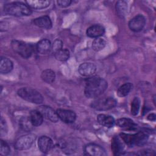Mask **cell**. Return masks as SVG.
I'll use <instances>...</instances> for the list:
<instances>
[{"instance_id":"cell-1","label":"cell","mask_w":156,"mask_h":156,"mask_svg":"<svg viewBox=\"0 0 156 156\" xmlns=\"http://www.w3.org/2000/svg\"><path fill=\"white\" fill-rule=\"evenodd\" d=\"M107 87V82L104 79L93 76L86 80L84 94L88 98H97L106 90Z\"/></svg>"},{"instance_id":"cell-2","label":"cell","mask_w":156,"mask_h":156,"mask_svg":"<svg viewBox=\"0 0 156 156\" xmlns=\"http://www.w3.org/2000/svg\"><path fill=\"white\" fill-rule=\"evenodd\" d=\"M4 12L9 15L15 16H29L32 13L31 9L21 2H12L5 4L4 6Z\"/></svg>"},{"instance_id":"cell-3","label":"cell","mask_w":156,"mask_h":156,"mask_svg":"<svg viewBox=\"0 0 156 156\" xmlns=\"http://www.w3.org/2000/svg\"><path fill=\"white\" fill-rule=\"evenodd\" d=\"M18 95L23 99L34 104H41L43 101L42 95L36 90L29 87H23L17 91Z\"/></svg>"},{"instance_id":"cell-4","label":"cell","mask_w":156,"mask_h":156,"mask_svg":"<svg viewBox=\"0 0 156 156\" xmlns=\"http://www.w3.org/2000/svg\"><path fill=\"white\" fill-rule=\"evenodd\" d=\"M11 46L15 52L24 58H29L34 51L33 44L16 40L12 41Z\"/></svg>"},{"instance_id":"cell-5","label":"cell","mask_w":156,"mask_h":156,"mask_svg":"<svg viewBox=\"0 0 156 156\" xmlns=\"http://www.w3.org/2000/svg\"><path fill=\"white\" fill-rule=\"evenodd\" d=\"M117 104V101L112 97H104L99 98L93 101L91 107L98 111H105L114 108Z\"/></svg>"},{"instance_id":"cell-6","label":"cell","mask_w":156,"mask_h":156,"mask_svg":"<svg viewBox=\"0 0 156 156\" xmlns=\"http://www.w3.org/2000/svg\"><path fill=\"white\" fill-rule=\"evenodd\" d=\"M36 140V135L33 133H27L20 136L15 142V147L18 151H24L29 149Z\"/></svg>"},{"instance_id":"cell-7","label":"cell","mask_w":156,"mask_h":156,"mask_svg":"<svg viewBox=\"0 0 156 156\" xmlns=\"http://www.w3.org/2000/svg\"><path fill=\"white\" fill-rule=\"evenodd\" d=\"M83 151H84V154L85 155H90V156L107 155L105 150L102 147L94 143H90L87 144L84 147Z\"/></svg>"},{"instance_id":"cell-8","label":"cell","mask_w":156,"mask_h":156,"mask_svg":"<svg viewBox=\"0 0 156 156\" xmlns=\"http://www.w3.org/2000/svg\"><path fill=\"white\" fill-rule=\"evenodd\" d=\"M146 24V19L142 15H138L133 17L129 22V29L135 32L142 30Z\"/></svg>"},{"instance_id":"cell-9","label":"cell","mask_w":156,"mask_h":156,"mask_svg":"<svg viewBox=\"0 0 156 156\" xmlns=\"http://www.w3.org/2000/svg\"><path fill=\"white\" fill-rule=\"evenodd\" d=\"M37 110H38L41 114L43 115V118L53 122H56L58 121V116L57 112L54 110L51 107L47 105H41L38 107Z\"/></svg>"},{"instance_id":"cell-10","label":"cell","mask_w":156,"mask_h":156,"mask_svg":"<svg viewBox=\"0 0 156 156\" xmlns=\"http://www.w3.org/2000/svg\"><path fill=\"white\" fill-rule=\"evenodd\" d=\"M56 112L58 118L65 123H73L76 119V115L72 110L59 108L57 110Z\"/></svg>"},{"instance_id":"cell-11","label":"cell","mask_w":156,"mask_h":156,"mask_svg":"<svg viewBox=\"0 0 156 156\" xmlns=\"http://www.w3.org/2000/svg\"><path fill=\"white\" fill-rule=\"evenodd\" d=\"M80 75L85 77L93 76L96 71V66L90 62H85L80 64L78 68Z\"/></svg>"},{"instance_id":"cell-12","label":"cell","mask_w":156,"mask_h":156,"mask_svg":"<svg viewBox=\"0 0 156 156\" xmlns=\"http://www.w3.org/2000/svg\"><path fill=\"white\" fill-rule=\"evenodd\" d=\"M116 124L120 128L125 130L134 131L138 129V126L133 120L129 118H122L118 119L116 122Z\"/></svg>"},{"instance_id":"cell-13","label":"cell","mask_w":156,"mask_h":156,"mask_svg":"<svg viewBox=\"0 0 156 156\" xmlns=\"http://www.w3.org/2000/svg\"><path fill=\"white\" fill-rule=\"evenodd\" d=\"M38 146L40 151L43 153L48 152L53 146V141L47 136H41L38 140Z\"/></svg>"},{"instance_id":"cell-14","label":"cell","mask_w":156,"mask_h":156,"mask_svg":"<svg viewBox=\"0 0 156 156\" xmlns=\"http://www.w3.org/2000/svg\"><path fill=\"white\" fill-rule=\"evenodd\" d=\"M105 33V28L100 24H94L89 27L86 31L87 35L90 38H99Z\"/></svg>"},{"instance_id":"cell-15","label":"cell","mask_w":156,"mask_h":156,"mask_svg":"<svg viewBox=\"0 0 156 156\" xmlns=\"http://www.w3.org/2000/svg\"><path fill=\"white\" fill-rule=\"evenodd\" d=\"M33 23L36 26L46 29H50L52 25L51 20L48 15L38 17L34 20Z\"/></svg>"},{"instance_id":"cell-16","label":"cell","mask_w":156,"mask_h":156,"mask_svg":"<svg viewBox=\"0 0 156 156\" xmlns=\"http://www.w3.org/2000/svg\"><path fill=\"white\" fill-rule=\"evenodd\" d=\"M149 138L148 134L145 132L140 131L133 134V145L137 146H143L147 141Z\"/></svg>"},{"instance_id":"cell-17","label":"cell","mask_w":156,"mask_h":156,"mask_svg":"<svg viewBox=\"0 0 156 156\" xmlns=\"http://www.w3.org/2000/svg\"><path fill=\"white\" fill-rule=\"evenodd\" d=\"M97 121L101 125L108 128L113 127L115 124V121L113 116L105 114L98 115L97 116Z\"/></svg>"},{"instance_id":"cell-18","label":"cell","mask_w":156,"mask_h":156,"mask_svg":"<svg viewBox=\"0 0 156 156\" xmlns=\"http://www.w3.org/2000/svg\"><path fill=\"white\" fill-rule=\"evenodd\" d=\"M52 48V44L51 41L46 38L41 40L38 42L36 46V49L41 54H46L51 50Z\"/></svg>"},{"instance_id":"cell-19","label":"cell","mask_w":156,"mask_h":156,"mask_svg":"<svg viewBox=\"0 0 156 156\" xmlns=\"http://www.w3.org/2000/svg\"><path fill=\"white\" fill-rule=\"evenodd\" d=\"M111 149L114 155H119L122 154L124 146L121 141L118 137L114 136L112 138L111 143Z\"/></svg>"},{"instance_id":"cell-20","label":"cell","mask_w":156,"mask_h":156,"mask_svg":"<svg viewBox=\"0 0 156 156\" xmlns=\"http://www.w3.org/2000/svg\"><path fill=\"white\" fill-rule=\"evenodd\" d=\"M13 67V62L7 57H1L0 60V73L6 74L10 73Z\"/></svg>"},{"instance_id":"cell-21","label":"cell","mask_w":156,"mask_h":156,"mask_svg":"<svg viewBox=\"0 0 156 156\" xmlns=\"http://www.w3.org/2000/svg\"><path fill=\"white\" fill-rule=\"evenodd\" d=\"M29 119L33 126H35V127L40 126L43 121V115L37 110H32L30 112Z\"/></svg>"},{"instance_id":"cell-22","label":"cell","mask_w":156,"mask_h":156,"mask_svg":"<svg viewBox=\"0 0 156 156\" xmlns=\"http://www.w3.org/2000/svg\"><path fill=\"white\" fill-rule=\"evenodd\" d=\"M49 1L44 0H29L27 1L26 3L27 5L32 9H42L49 7L50 4Z\"/></svg>"},{"instance_id":"cell-23","label":"cell","mask_w":156,"mask_h":156,"mask_svg":"<svg viewBox=\"0 0 156 156\" xmlns=\"http://www.w3.org/2000/svg\"><path fill=\"white\" fill-rule=\"evenodd\" d=\"M41 78L44 82L48 83H51L55 80V74L52 69H47L42 71L41 74Z\"/></svg>"},{"instance_id":"cell-24","label":"cell","mask_w":156,"mask_h":156,"mask_svg":"<svg viewBox=\"0 0 156 156\" xmlns=\"http://www.w3.org/2000/svg\"><path fill=\"white\" fill-rule=\"evenodd\" d=\"M132 88V84L130 82L124 83L117 90V95L119 97L126 96Z\"/></svg>"},{"instance_id":"cell-25","label":"cell","mask_w":156,"mask_h":156,"mask_svg":"<svg viewBox=\"0 0 156 156\" xmlns=\"http://www.w3.org/2000/svg\"><path fill=\"white\" fill-rule=\"evenodd\" d=\"M127 9V5L125 1H119L116 2V12L118 14V15L120 16L121 18L124 17L126 15Z\"/></svg>"},{"instance_id":"cell-26","label":"cell","mask_w":156,"mask_h":156,"mask_svg":"<svg viewBox=\"0 0 156 156\" xmlns=\"http://www.w3.org/2000/svg\"><path fill=\"white\" fill-rule=\"evenodd\" d=\"M106 45V41L102 38H95L92 43V48L95 51H99L104 48Z\"/></svg>"},{"instance_id":"cell-27","label":"cell","mask_w":156,"mask_h":156,"mask_svg":"<svg viewBox=\"0 0 156 156\" xmlns=\"http://www.w3.org/2000/svg\"><path fill=\"white\" fill-rule=\"evenodd\" d=\"M55 57L59 61H66L69 58V51L67 49H62L54 54Z\"/></svg>"},{"instance_id":"cell-28","label":"cell","mask_w":156,"mask_h":156,"mask_svg":"<svg viewBox=\"0 0 156 156\" xmlns=\"http://www.w3.org/2000/svg\"><path fill=\"white\" fill-rule=\"evenodd\" d=\"M140 107V100L138 97H135L131 103V108H130L131 114L133 116L136 115L139 112Z\"/></svg>"},{"instance_id":"cell-29","label":"cell","mask_w":156,"mask_h":156,"mask_svg":"<svg viewBox=\"0 0 156 156\" xmlns=\"http://www.w3.org/2000/svg\"><path fill=\"white\" fill-rule=\"evenodd\" d=\"M20 127L26 131H29L30 130H31L33 125L32 124L29 117H23L20 121Z\"/></svg>"},{"instance_id":"cell-30","label":"cell","mask_w":156,"mask_h":156,"mask_svg":"<svg viewBox=\"0 0 156 156\" xmlns=\"http://www.w3.org/2000/svg\"><path fill=\"white\" fill-rule=\"evenodd\" d=\"M120 137L122 140L129 147H133V134H128L125 133H120Z\"/></svg>"},{"instance_id":"cell-31","label":"cell","mask_w":156,"mask_h":156,"mask_svg":"<svg viewBox=\"0 0 156 156\" xmlns=\"http://www.w3.org/2000/svg\"><path fill=\"white\" fill-rule=\"evenodd\" d=\"M10 149L9 144L4 140L0 141V154L1 155H7L10 153Z\"/></svg>"},{"instance_id":"cell-32","label":"cell","mask_w":156,"mask_h":156,"mask_svg":"<svg viewBox=\"0 0 156 156\" xmlns=\"http://www.w3.org/2000/svg\"><path fill=\"white\" fill-rule=\"evenodd\" d=\"M62 46H63L62 41L60 40H59V39H56V40H55L54 41L53 43L52 44L51 50L54 52V54H55L57 51H58L60 49H62Z\"/></svg>"},{"instance_id":"cell-33","label":"cell","mask_w":156,"mask_h":156,"mask_svg":"<svg viewBox=\"0 0 156 156\" xmlns=\"http://www.w3.org/2000/svg\"><path fill=\"white\" fill-rule=\"evenodd\" d=\"M7 126L5 120L3 119L2 117L1 118V124H0V133L1 136L5 135V133H7Z\"/></svg>"},{"instance_id":"cell-34","label":"cell","mask_w":156,"mask_h":156,"mask_svg":"<svg viewBox=\"0 0 156 156\" xmlns=\"http://www.w3.org/2000/svg\"><path fill=\"white\" fill-rule=\"evenodd\" d=\"M57 2L58 6L64 8L70 5L72 1L70 0H58L57 1Z\"/></svg>"},{"instance_id":"cell-35","label":"cell","mask_w":156,"mask_h":156,"mask_svg":"<svg viewBox=\"0 0 156 156\" xmlns=\"http://www.w3.org/2000/svg\"><path fill=\"white\" fill-rule=\"evenodd\" d=\"M136 155H155V153L154 151L151 149H145L141 151L138 154H136Z\"/></svg>"},{"instance_id":"cell-36","label":"cell","mask_w":156,"mask_h":156,"mask_svg":"<svg viewBox=\"0 0 156 156\" xmlns=\"http://www.w3.org/2000/svg\"><path fill=\"white\" fill-rule=\"evenodd\" d=\"M155 115L154 113H151V114H149L148 116H147V119L149 120V121H154L155 120Z\"/></svg>"}]
</instances>
